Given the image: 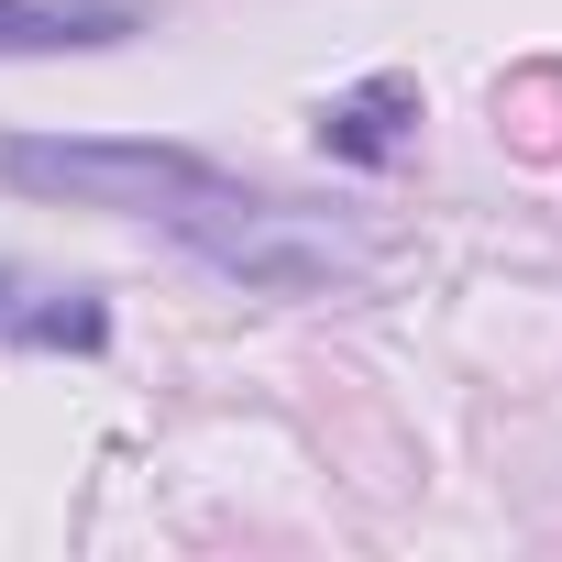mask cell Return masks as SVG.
Here are the masks:
<instances>
[{"label": "cell", "mask_w": 562, "mask_h": 562, "mask_svg": "<svg viewBox=\"0 0 562 562\" xmlns=\"http://www.w3.org/2000/svg\"><path fill=\"white\" fill-rule=\"evenodd\" d=\"M166 232H177L210 276H232V288H265V299H321V288H342V276L364 265V243H353V232H331L321 210L243 199V188L177 199V210H166Z\"/></svg>", "instance_id": "cell-1"}, {"label": "cell", "mask_w": 562, "mask_h": 562, "mask_svg": "<svg viewBox=\"0 0 562 562\" xmlns=\"http://www.w3.org/2000/svg\"><path fill=\"white\" fill-rule=\"evenodd\" d=\"M0 177L23 199H78V210H144L166 221L177 199H210L221 166L188 144H100V133H23L0 144Z\"/></svg>", "instance_id": "cell-2"}, {"label": "cell", "mask_w": 562, "mask_h": 562, "mask_svg": "<svg viewBox=\"0 0 562 562\" xmlns=\"http://www.w3.org/2000/svg\"><path fill=\"white\" fill-rule=\"evenodd\" d=\"M133 34H144V0H0V56H89Z\"/></svg>", "instance_id": "cell-3"}, {"label": "cell", "mask_w": 562, "mask_h": 562, "mask_svg": "<svg viewBox=\"0 0 562 562\" xmlns=\"http://www.w3.org/2000/svg\"><path fill=\"white\" fill-rule=\"evenodd\" d=\"M408 122H419V89H408V78H364V89H342V100L321 111V155L386 166V155L408 144Z\"/></svg>", "instance_id": "cell-4"}, {"label": "cell", "mask_w": 562, "mask_h": 562, "mask_svg": "<svg viewBox=\"0 0 562 562\" xmlns=\"http://www.w3.org/2000/svg\"><path fill=\"white\" fill-rule=\"evenodd\" d=\"M23 342H45V353H100V342H111V310H100V299L34 310V321H23Z\"/></svg>", "instance_id": "cell-5"}, {"label": "cell", "mask_w": 562, "mask_h": 562, "mask_svg": "<svg viewBox=\"0 0 562 562\" xmlns=\"http://www.w3.org/2000/svg\"><path fill=\"white\" fill-rule=\"evenodd\" d=\"M0 310H12V265H0Z\"/></svg>", "instance_id": "cell-6"}]
</instances>
